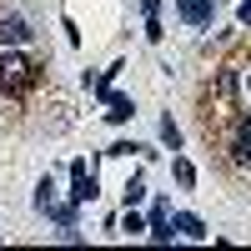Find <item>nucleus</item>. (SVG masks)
I'll list each match as a JSON object with an SVG mask.
<instances>
[{
	"instance_id": "1",
	"label": "nucleus",
	"mask_w": 251,
	"mask_h": 251,
	"mask_svg": "<svg viewBox=\"0 0 251 251\" xmlns=\"http://www.w3.org/2000/svg\"><path fill=\"white\" fill-rule=\"evenodd\" d=\"M30 80V60L25 55H0V91H20Z\"/></svg>"
},
{
	"instance_id": "2",
	"label": "nucleus",
	"mask_w": 251,
	"mask_h": 251,
	"mask_svg": "<svg viewBox=\"0 0 251 251\" xmlns=\"http://www.w3.org/2000/svg\"><path fill=\"white\" fill-rule=\"evenodd\" d=\"M211 10H216V0H176V15L186 25H211Z\"/></svg>"
},
{
	"instance_id": "3",
	"label": "nucleus",
	"mask_w": 251,
	"mask_h": 251,
	"mask_svg": "<svg viewBox=\"0 0 251 251\" xmlns=\"http://www.w3.org/2000/svg\"><path fill=\"white\" fill-rule=\"evenodd\" d=\"M25 40H30V25H25L20 15H5V20H0V46H25Z\"/></svg>"
},
{
	"instance_id": "4",
	"label": "nucleus",
	"mask_w": 251,
	"mask_h": 251,
	"mask_svg": "<svg viewBox=\"0 0 251 251\" xmlns=\"http://www.w3.org/2000/svg\"><path fill=\"white\" fill-rule=\"evenodd\" d=\"M71 181H75V191H71L75 201H91V196H96V181L86 176V161H75V166H71Z\"/></svg>"
},
{
	"instance_id": "5",
	"label": "nucleus",
	"mask_w": 251,
	"mask_h": 251,
	"mask_svg": "<svg viewBox=\"0 0 251 251\" xmlns=\"http://www.w3.org/2000/svg\"><path fill=\"white\" fill-rule=\"evenodd\" d=\"M100 96H106V106H111L106 116H111L116 126H121V121H131V116H136V111H131V100H126V96H111V91H100Z\"/></svg>"
},
{
	"instance_id": "6",
	"label": "nucleus",
	"mask_w": 251,
	"mask_h": 251,
	"mask_svg": "<svg viewBox=\"0 0 251 251\" xmlns=\"http://www.w3.org/2000/svg\"><path fill=\"white\" fill-rule=\"evenodd\" d=\"M176 231H181V236H191V241H201V236H206V226H201L196 216H176Z\"/></svg>"
},
{
	"instance_id": "7",
	"label": "nucleus",
	"mask_w": 251,
	"mask_h": 251,
	"mask_svg": "<svg viewBox=\"0 0 251 251\" xmlns=\"http://www.w3.org/2000/svg\"><path fill=\"white\" fill-rule=\"evenodd\" d=\"M161 141H166V146H171V151H176V146H181V131H176V126H171V116H166V121H161Z\"/></svg>"
},
{
	"instance_id": "8",
	"label": "nucleus",
	"mask_w": 251,
	"mask_h": 251,
	"mask_svg": "<svg viewBox=\"0 0 251 251\" xmlns=\"http://www.w3.org/2000/svg\"><path fill=\"white\" fill-rule=\"evenodd\" d=\"M176 181L191 186V181H196V166H191V161H176Z\"/></svg>"
},
{
	"instance_id": "9",
	"label": "nucleus",
	"mask_w": 251,
	"mask_h": 251,
	"mask_svg": "<svg viewBox=\"0 0 251 251\" xmlns=\"http://www.w3.org/2000/svg\"><path fill=\"white\" fill-rule=\"evenodd\" d=\"M121 231H131V236H136V231H146V221H141V216H131V206H126V221H121Z\"/></svg>"
},
{
	"instance_id": "10",
	"label": "nucleus",
	"mask_w": 251,
	"mask_h": 251,
	"mask_svg": "<svg viewBox=\"0 0 251 251\" xmlns=\"http://www.w3.org/2000/svg\"><path fill=\"white\" fill-rule=\"evenodd\" d=\"M141 196H146V186H141V181H131V186H126V206H136Z\"/></svg>"
},
{
	"instance_id": "11",
	"label": "nucleus",
	"mask_w": 251,
	"mask_h": 251,
	"mask_svg": "<svg viewBox=\"0 0 251 251\" xmlns=\"http://www.w3.org/2000/svg\"><path fill=\"white\" fill-rule=\"evenodd\" d=\"M236 15H241V25H251V0H241V10H236Z\"/></svg>"
}]
</instances>
